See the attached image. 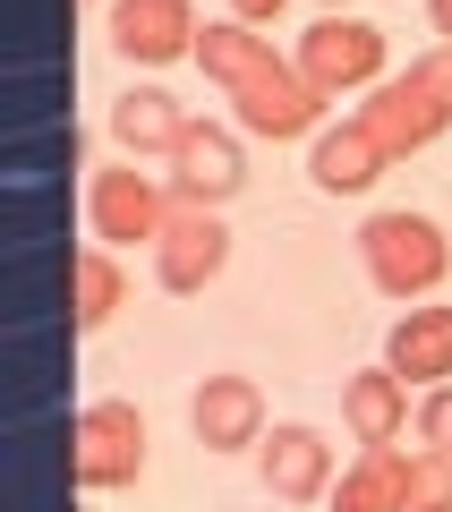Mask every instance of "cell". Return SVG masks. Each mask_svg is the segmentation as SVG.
Returning a JSON list of instances; mask_svg holds the SVG:
<instances>
[{
    "instance_id": "6da1fadb",
    "label": "cell",
    "mask_w": 452,
    "mask_h": 512,
    "mask_svg": "<svg viewBox=\"0 0 452 512\" xmlns=\"http://www.w3.org/2000/svg\"><path fill=\"white\" fill-rule=\"evenodd\" d=\"M197 69L222 86L231 120L248 137H265V146H290V137H316L325 128V94L299 77V60L273 52V35H256L239 18H214L197 35Z\"/></svg>"
},
{
    "instance_id": "7a4b0ae2",
    "label": "cell",
    "mask_w": 452,
    "mask_h": 512,
    "mask_svg": "<svg viewBox=\"0 0 452 512\" xmlns=\"http://www.w3.org/2000/svg\"><path fill=\"white\" fill-rule=\"evenodd\" d=\"M359 265H367V282H376L384 299L418 308V299L444 291V274H452V239H444V222H435V214L384 205V214L359 222Z\"/></svg>"
},
{
    "instance_id": "3957f363",
    "label": "cell",
    "mask_w": 452,
    "mask_h": 512,
    "mask_svg": "<svg viewBox=\"0 0 452 512\" xmlns=\"http://www.w3.org/2000/svg\"><path fill=\"white\" fill-rule=\"evenodd\" d=\"M359 120L376 128V146L393 154V163L427 154L435 137L452 128V43H435V52H418L410 69H393V77L359 103Z\"/></svg>"
},
{
    "instance_id": "277c9868",
    "label": "cell",
    "mask_w": 452,
    "mask_h": 512,
    "mask_svg": "<svg viewBox=\"0 0 452 512\" xmlns=\"http://www.w3.org/2000/svg\"><path fill=\"white\" fill-rule=\"evenodd\" d=\"M290 60H299V77H308L325 103H342V94H376L384 77H393V69H384V60H393V52H384V26L350 18V9H325V18L299 35Z\"/></svg>"
},
{
    "instance_id": "5b68a950",
    "label": "cell",
    "mask_w": 452,
    "mask_h": 512,
    "mask_svg": "<svg viewBox=\"0 0 452 512\" xmlns=\"http://www.w3.org/2000/svg\"><path fill=\"white\" fill-rule=\"evenodd\" d=\"M69 478L77 495H111V487H137L145 478V410L137 402H86L69 419Z\"/></svg>"
},
{
    "instance_id": "8992f818",
    "label": "cell",
    "mask_w": 452,
    "mask_h": 512,
    "mask_svg": "<svg viewBox=\"0 0 452 512\" xmlns=\"http://www.w3.org/2000/svg\"><path fill=\"white\" fill-rule=\"evenodd\" d=\"M171 214H180L171 180H154V171H137V163H103L86 180V231H94V248H137V239L154 248Z\"/></svg>"
},
{
    "instance_id": "52a82bcc",
    "label": "cell",
    "mask_w": 452,
    "mask_h": 512,
    "mask_svg": "<svg viewBox=\"0 0 452 512\" xmlns=\"http://www.w3.org/2000/svg\"><path fill=\"white\" fill-rule=\"evenodd\" d=\"M205 18L188 0H111V52L137 60V69H171V60H197Z\"/></svg>"
},
{
    "instance_id": "ba28073f",
    "label": "cell",
    "mask_w": 452,
    "mask_h": 512,
    "mask_svg": "<svg viewBox=\"0 0 452 512\" xmlns=\"http://www.w3.org/2000/svg\"><path fill=\"white\" fill-rule=\"evenodd\" d=\"M239 188H248V154H239V128L197 120V128L180 137V154H171V197H180V205H205V214H222Z\"/></svg>"
},
{
    "instance_id": "9c48e42d",
    "label": "cell",
    "mask_w": 452,
    "mask_h": 512,
    "mask_svg": "<svg viewBox=\"0 0 452 512\" xmlns=\"http://www.w3.org/2000/svg\"><path fill=\"white\" fill-rule=\"evenodd\" d=\"M222 265H231V231H222V214L180 205V214L163 222V239H154V282L180 291V299H197L205 282H222Z\"/></svg>"
},
{
    "instance_id": "30bf717a",
    "label": "cell",
    "mask_w": 452,
    "mask_h": 512,
    "mask_svg": "<svg viewBox=\"0 0 452 512\" xmlns=\"http://www.w3.org/2000/svg\"><path fill=\"white\" fill-rule=\"evenodd\" d=\"M188 427H197L205 453H256V444L273 436L265 427V393H256V376H205L197 393H188Z\"/></svg>"
},
{
    "instance_id": "8fae6325",
    "label": "cell",
    "mask_w": 452,
    "mask_h": 512,
    "mask_svg": "<svg viewBox=\"0 0 452 512\" xmlns=\"http://www.w3.org/2000/svg\"><path fill=\"white\" fill-rule=\"evenodd\" d=\"M256 478H265V495H282V504H325L333 495V436L325 427H273L265 444H256Z\"/></svg>"
},
{
    "instance_id": "7c38bea8",
    "label": "cell",
    "mask_w": 452,
    "mask_h": 512,
    "mask_svg": "<svg viewBox=\"0 0 452 512\" xmlns=\"http://www.w3.org/2000/svg\"><path fill=\"white\" fill-rule=\"evenodd\" d=\"M384 171H393V154L376 146L367 120H342V128H316L308 137V180L325 188V197H367Z\"/></svg>"
},
{
    "instance_id": "4fadbf2b",
    "label": "cell",
    "mask_w": 452,
    "mask_h": 512,
    "mask_svg": "<svg viewBox=\"0 0 452 512\" xmlns=\"http://www.w3.org/2000/svg\"><path fill=\"white\" fill-rule=\"evenodd\" d=\"M188 128H197V120H188V103H180V94H163V86H128L120 103H111V146H120L128 163H145V154H163V163H171Z\"/></svg>"
},
{
    "instance_id": "5bb4252c",
    "label": "cell",
    "mask_w": 452,
    "mask_h": 512,
    "mask_svg": "<svg viewBox=\"0 0 452 512\" xmlns=\"http://www.w3.org/2000/svg\"><path fill=\"white\" fill-rule=\"evenodd\" d=\"M384 367L410 384H452V308H435V299L401 308L384 333Z\"/></svg>"
},
{
    "instance_id": "9a60e30c",
    "label": "cell",
    "mask_w": 452,
    "mask_h": 512,
    "mask_svg": "<svg viewBox=\"0 0 452 512\" xmlns=\"http://www.w3.org/2000/svg\"><path fill=\"white\" fill-rule=\"evenodd\" d=\"M342 427H350V444H401L410 436V376L359 367V376L342 384Z\"/></svg>"
},
{
    "instance_id": "2e32d148",
    "label": "cell",
    "mask_w": 452,
    "mask_h": 512,
    "mask_svg": "<svg viewBox=\"0 0 452 512\" xmlns=\"http://www.w3.org/2000/svg\"><path fill=\"white\" fill-rule=\"evenodd\" d=\"M401 478H410V453L401 444H359V461L333 478L325 512H401Z\"/></svg>"
},
{
    "instance_id": "e0dca14e",
    "label": "cell",
    "mask_w": 452,
    "mask_h": 512,
    "mask_svg": "<svg viewBox=\"0 0 452 512\" xmlns=\"http://www.w3.org/2000/svg\"><path fill=\"white\" fill-rule=\"evenodd\" d=\"M69 299H77V333H103L111 316H120V299H128L120 256L111 248H77L69 256Z\"/></svg>"
},
{
    "instance_id": "ac0fdd59",
    "label": "cell",
    "mask_w": 452,
    "mask_h": 512,
    "mask_svg": "<svg viewBox=\"0 0 452 512\" xmlns=\"http://www.w3.org/2000/svg\"><path fill=\"white\" fill-rule=\"evenodd\" d=\"M401 512H452V453H435V444H418V453H410Z\"/></svg>"
},
{
    "instance_id": "d6986e66",
    "label": "cell",
    "mask_w": 452,
    "mask_h": 512,
    "mask_svg": "<svg viewBox=\"0 0 452 512\" xmlns=\"http://www.w3.org/2000/svg\"><path fill=\"white\" fill-rule=\"evenodd\" d=\"M418 444L452 453V384H427V402H418Z\"/></svg>"
},
{
    "instance_id": "ffe728a7",
    "label": "cell",
    "mask_w": 452,
    "mask_h": 512,
    "mask_svg": "<svg viewBox=\"0 0 452 512\" xmlns=\"http://www.w3.org/2000/svg\"><path fill=\"white\" fill-rule=\"evenodd\" d=\"M222 9H231L239 26H273V18H282V9H290V0H222Z\"/></svg>"
},
{
    "instance_id": "44dd1931",
    "label": "cell",
    "mask_w": 452,
    "mask_h": 512,
    "mask_svg": "<svg viewBox=\"0 0 452 512\" xmlns=\"http://www.w3.org/2000/svg\"><path fill=\"white\" fill-rule=\"evenodd\" d=\"M427 26H435L444 43H452V0H427Z\"/></svg>"
},
{
    "instance_id": "7402d4cb",
    "label": "cell",
    "mask_w": 452,
    "mask_h": 512,
    "mask_svg": "<svg viewBox=\"0 0 452 512\" xmlns=\"http://www.w3.org/2000/svg\"><path fill=\"white\" fill-rule=\"evenodd\" d=\"M325 9H350V0H325Z\"/></svg>"
}]
</instances>
